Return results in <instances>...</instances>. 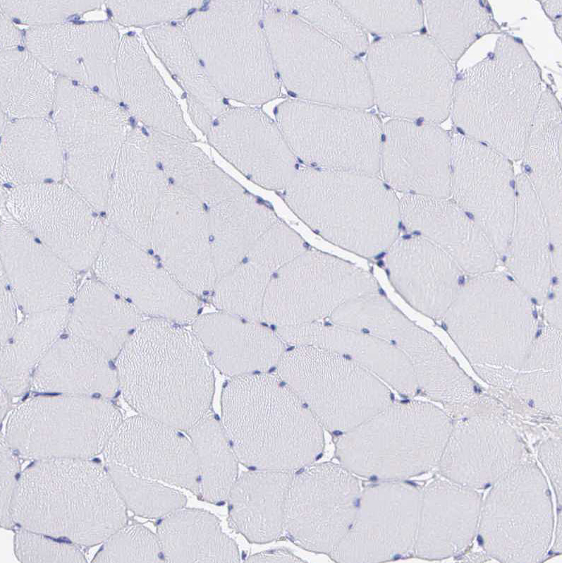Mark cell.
Returning a JSON list of instances; mask_svg holds the SVG:
<instances>
[{"instance_id":"11","label":"cell","mask_w":562,"mask_h":563,"mask_svg":"<svg viewBox=\"0 0 562 563\" xmlns=\"http://www.w3.org/2000/svg\"><path fill=\"white\" fill-rule=\"evenodd\" d=\"M277 375L300 397L322 427L346 432L393 402L387 385L335 351L311 345L285 351Z\"/></svg>"},{"instance_id":"55","label":"cell","mask_w":562,"mask_h":563,"mask_svg":"<svg viewBox=\"0 0 562 563\" xmlns=\"http://www.w3.org/2000/svg\"><path fill=\"white\" fill-rule=\"evenodd\" d=\"M1 526L8 528L13 523L10 506L19 477V462L13 449L4 437L1 438Z\"/></svg>"},{"instance_id":"50","label":"cell","mask_w":562,"mask_h":563,"mask_svg":"<svg viewBox=\"0 0 562 563\" xmlns=\"http://www.w3.org/2000/svg\"><path fill=\"white\" fill-rule=\"evenodd\" d=\"M127 507L147 519L164 518L185 507L181 492L164 483L120 473H109Z\"/></svg>"},{"instance_id":"61","label":"cell","mask_w":562,"mask_h":563,"mask_svg":"<svg viewBox=\"0 0 562 563\" xmlns=\"http://www.w3.org/2000/svg\"><path fill=\"white\" fill-rule=\"evenodd\" d=\"M8 394L1 388V420L3 416L6 414L8 407Z\"/></svg>"},{"instance_id":"30","label":"cell","mask_w":562,"mask_h":563,"mask_svg":"<svg viewBox=\"0 0 562 563\" xmlns=\"http://www.w3.org/2000/svg\"><path fill=\"white\" fill-rule=\"evenodd\" d=\"M120 99L147 128L195 142L173 93L135 35L121 39L117 63Z\"/></svg>"},{"instance_id":"28","label":"cell","mask_w":562,"mask_h":563,"mask_svg":"<svg viewBox=\"0 0 562 563\" xmlns=\"http://www.w3.org/2000/svg\"><path fill=\"white\" fill-rule=\"evenodd\" d=\"M513 279L539 304L561 289L544 211L524 174L516 177L514 223L504 255Z\"/></svg>"},{"instance_id":"34","label":"cell","mask_w":562,"mask_h":563,"mask_svg":"<svg viewBox=\"0 0 562 563\" xmlns=\"http://www.w3.org/2000/svg\"><path fill=\"white\" fill-rule=\"evenodd\" d=\"M0 164L1 181L12 187L59 182L64 160L54 123L45 118L5 119L1 122Z\"/></svg>"},{"instance_id":"1","label":"cell","mask_w":562,"mask_h":563,"mask_svg":"<svg viewBox=\"0 0 562 563\" xmlns=\"http://www.w3.org/2000/svg\"><path fill=\"white\" fill-rule=\"evenodd\" d=\"M193 331L172 321L142 320L117 356L119 387L140 415L188 430L209 412L214 378Z\"/></svg>"},{"instance_id":"32","label":"cell","mask_w":562,"mask_h":563,"mask_svg":"<svg viewBox=\"0 0 562 563\" xmlns=\"http://www.w3.org/2000/svg\"><path fill=\"white\" fill-rule=\"evenodd\" d=\"M375 335L394 344L407 356L413 367L419 389L428 395L458 400L475 392L472 380L439 341L394 305L384 315Z\"/></svg>"},{"instance_id":"52","label":"cell","mask_w":562,"mask_h":563,"mask_svg":"<svg viewBox=\"0 0 562 563\" xmlns=\"http://www.w3.org/2000/svg\"><path fill=\"white\" fill-rule=\"evenodd\" d=\"M117 23L135 27H153L183 20L201 1H107Z\"/></svg>"},{"instance_id":"23","label":"cell","mask_w":562,"mask_h":563,"mask_svg":"<svg viewBox=\"0 0 562 563\" xmlns=\"http://www.w3.org/2000/svg\"><path fill=\"white\" fill-rule=\"evenodd\" d=\"M380 174L403 194L449 198L451 135L436 124L389 120L382 129Z\"/></svg>"},{"instance_id":"59","label":"cell","mask_w":562,"mask_h":563,"mask_svg":"<svg viewBox=\"0 0 562 563\" xmlns=\"http://www.w3.org/2000/svg\"><path fill=\"white\" fill-rule=\"evenodd\" d=\"M11 20L1 13V51L17 49L21 44L23 36Z\"/></svg>"},{"instance_id":"6","label":"cell","mask_w":562,"mask_h":563,"mask_svg":"<svg viewBox=\"0 0 562 563\" xmlns=\"http://www.w3.org/2000/svg\"><path fill=\"white\" fill-rule=\"evenodd\" d=\"M442 319L478 374L499 387L511 386L538 334L531 298L495 270L464 281Z\"/></svg>"},{"instance_id":"24","label":"cell","mask_w":562,"mask_h":563,"mask_svg":"<svg viewBox=\"0 0 562 563\" xmlns=\"http://www.w3.org/2000/svg\"><path fill=\"white\" fill-rule=\"evenodd\" d=\"M1 270L28 314L67 305L76 271L22 226L1 202Z\"/></svg>"},{"instance_id":"37","label":"cell","mask_w":562,"mask_h":563,"mask_svg":"<svg viewBox=\"0 0 562 563\" xmlns=\"http://www.w3.org/2000/svg\"><path fill=\"white\" fill-rule=\"evenodd\" d=\"M142 321L134 305L99 280L89 279L76 293L66 328L114 359Z\"/></svg>"},{"instance_id":"18","label":"cell","mask_w":562,"mask_h":563,"mask_svg":"<svg viewBox=\"0 0 562 563\" xmlns=\"http://www.w3.org/2000/svg\"><path fill=\"white\" fill-rule=\"evenodd\" d=\"M147 248L109 226L93 264L98 279L140 313L174 322L193 321L200 302Z\"/></svg>"},{"instance_id":"5","label":"cell","mask_w":562,"mask_h":563,"mask_svg":"<svg viewBox=\"0 0 562 563\" xmlns=\"http://www.w3.org/2000/svg\"><path fill=\"white\" fill-rule=\"evenodd\" d=\"M379 176L304 166L285 188L290 208L315 233L374 257L399 238V199Z\"/></svg>"},{"instance_id":"12","label":"cell","mask_w":562,"mask_h":563,"mask_svg":"<svg viewBox=\"0 0 562 563\" xmlns=\"http://www.w3.org/2000/svg\"><path fill=\"white\" fill-rule=\"evenodd\" d=\"M276 122L305 166L379 176L383 125L366 109L305 102L280 103Z\"/></svg>"},{"instance_id":"26","label":"cell","mask_w":562,"mask_h":563,"mask_svg":"<svg viewBox=\"0 0 562 563\" xmlns=\"http://www.w3.org/2000/svg\"><path fill=\"white\" fill-rule=\"evenodd\" d=\"M385 264L398 293L434 319L444 317L464 282V272L450 256L415 234L398 238L387 250Z\"/></svg>"},{"instance_id":"39","label":"cell","mask_w":562,"mask_h":563,"mask_svg":"<svg viewBox=\"0 0 562 563\" xmlns=\"http://www.w3.org/2000/svg\"><path fill=\"white\" fill-rule=\"evenodd\" d=\"M157 159L169 183L208 207L244 192L194 142L149 128Z\"/></svg>"},{"instance_id":"20","label":"cell","mask_w":562,"mask_h":563,"mask_svg":"<svg viewBox=\"0 0 562 563\" xmlns=\"http://www.w3.org/2000/svg\"><path fill=\"white\" fill-rule=\"evenodd\" d=\"M205 205L169 183L149 233V248L178 282L195 296L212 292L217 282Z\"/></svg>"},{"instance_id":"21","label":"cell","mask_w":562,"mask_h":563,"mask_svg":"<svg viewBox=\"0 0 562 563\" xmlns=\"http://www.w3.org/2000/svg\"><path fill=\"white\" fill-rule=\"evenodd\" d=\"M109 473L188 489L200 497V472L190 440L179 430L140 415L123 420L104 450Z\"/></svg>"},{"instance_id":"19","label":"cell","mask_w":562,"mask_h":563,"mask_svg":"<svg viewBox=\"0 0 562 563\" xmlns=\"http://www.w3.org/2000/svg\"><path fill=\"white\" fill-rule=\"evenodd\" d=\"M27 50L54 74L121 101L117 63L121 40L109 22L32 26Z\"/></svg>"},{"instance_id":"38","label":"cell","mask_w":562,"mask_h":563,"mask_svg":"<svg viewBox=\"0 0 562 563\" xmlns=\"http://www.w3.org/2000/svg\"><path fill=\"white\" fill-rule=\"evenodd\" d=\"M210 241L217 280L240 263L258 238L280 219L245 193L208 208Z\"/></svg>"},{"instance_id":"22","label":"cell","mask_w":562,"mask_h":563,"mask_svg":"<svg viewBox=\"0 0 562 563\" xmlns=\"http://www.w3.org/2000/svg\"><path fill=\"white\" fill-rule=\"evenodd\" d=\"M209 144L249 180L284 190L298 167L277 123L257 107H228L214 118Z\"/></svg>"},{"instance_id":"47","label":"cell","mask_w":562,"mask_h":563,"mask_svg":"<svg viewBox=\"0 0 562 563\" xmlns=\"http://www.w3.org/2000/svg\"><path fill=\"white\" fill-rule=\"evenodd\" d=\"M274 272L245 258L219 278L212 293L214 305L221 312L245 319H262L267 287Z\"/></svg>"},{"instance_id":"62","label":"cell","mask_w":562,"mask_h":563,"mask_svg":"<svg viewBox=\"0 0 562 563\" xmlns=\"http://www.w3.org/2000/svg\"><path fill=\"white\" fill-rule=\"evenodd\" d=\"M477 540H478L479 545H482L483 544V539L482 538L481 535H478Z\"/></svg>"},{"instance_id":"17","label":"cell","mask_w":562,"mask_h":563,"mask_svg":"<svg viewBox=\"0 0 562 563\" xmlns=\"http://www.w3.org/2000/svg\"><path fill=\"white\" fill-rule=\"evenodd\" d=\"M303 468L288 488L284 530L303 548L331 554L355 517L359 481L343 466L333 463Z\"/></svg>"},{"instance_id":"48","label":"cell","mask_w":562,"mask_h":563,"mask_svg":"<svg viewBox=\"0 0 562 563\" xmlns=\"http://www.w3.org/2000/svg\"><path fill=\"white\" fill-rule=\"evenodd\" d=\"M274 8L297 16L309 25L359 55L367 51L366 32L337 3L331 1H267Z\"/></svg>"},{"instance_id":"14","label":"cell","mask_w":562,"mask_h":563,"mask_svg":"<svg viewBox=\"0 0 562 563\" xmlns=\"http://www.w3.org/2000/svg\"><path fill=\"white\" fill-rule=\"evenodd\" d=\"M378 291L367 271L339 258L307 249L271 276L262 319L274 331L320 322L348 301Z\"/></svg>"},{"instance_id":"53","label":"cell","mask_w":562,"mask_h":563,"mask_svg":"<svg viewBox=\"0 0 562 563\" xmlns=\"http://www.w3.org/2000/svg\"><path fill=\"white\" fill-rule=\"evenodd\" d=\"M102 1H0L1 13L10 20L40 26L97 9Z\"/></svg>"},{"instance_id":"35","label":"cell","mask_w":562,"mask_h":563,"mask_svg":"<svg viewBox=\"0 0 562 563\" xmlns=\"http://www.w3.org/2000/svg\"><path fill=\"white\" fill-rule=\"evenodd\" d=\"M290 471L257 470L237 478L227 497L228 523L248 541L276 540L284 530Z\"/></svg>"},{"instance_id":"57","label":"cell","mask_w":562,"mask_h":563,"mask_svg":"<svg viewBox=\"0 0 562 563\" xmlns=\"http://www.w3.org/2000/svg\"><path fill=\"white\" fill-rule=\"evenodd\" d=\"M188 114L194 124L206 135L214 119L207 109L195 99L186 96Z\"/></svg>"},{"instance_id":"8","label":"cell","mask_w":562,"mask_h":563,"mask_svg":"<svg viewBox=\"0 0 562 563\" xmlns=\"http://www.w3.org/2000/svg\"><path fill=\"white\" fill-rule=\"evenodd\" d=\"M263 25L282 85L297 99L367 109L374 106L365 63L297 16L264 1Z\"/></svg>"},{"instance_id":"51","label":"cell","mask_w":562,"mask_h":563,"mask_svg":"<svg viewBox=\"0 0 562 563\" xmlns=\"http://www.w3.org/2000/svg\"><path fill=\"white\" fill-rule=\"evenodd\" d=\"M164 562L157 535L145 526L126 524L106 541L92 562Z\"/></svg>"},{"instance_id":"41","label":"cell","mask_w":562,"mask_h":563,"mask_svg":"<svg viewBox=\"0 0 562 563\" xmlns=\"http://www.w3.org/2000/svg\"><path fill=\"white\" fill-rule=\"evenodd\" d=\"M67 305L28 314L1 345V388L8 395L23 394L33 373L66 328Z\"/></svg>"},{"instance_id":"27","label":"cell","mask_w":562,"mask_h":563,"mask_svg":"<svg viewBox=\"0 0 562 563\" xmlns=\"http://www.w3.org/2000/svg\"><path fill=\"white\" fill-rule=\"evenodd\" d=\"M401 222L438 246L470 276L495 270L499 255L472 219L450 198L403 194Z\"/></svg>"},{"instance_id":"2","label":"cell","mask_w":562,"mask_h":563,"mask_svg":"<svg viewBox=\"0 0 562 563\" xmlns=\"http://www.w3.org/2000/svg\"><path fill=\"white\" fill-rule=\"evenodd\" d=\"M127 506L106 467L89 459H37L20 473L12 523L30 531L93 546L127 523Z\"/></svg>"},{"instance_id":"16","label":"cell","mask_w":562,"mask_h":563,"mask_svg":"<svg viewBox=\"0 0 562 563\" xmlns=\"http://www.w3.org/2000/svg\"><path fill=\"white\" fill-rule=\"evenodd\" d=\"M449 198L504 256L516 207V178L510 159L463 134L451 136Z\"/></svg>"},{"instance_id":"42","label":"cell","mask_w":562,"mask_h":563,"mask_svg":"<svg viewBox=\"0 0 562 563\" xmlns=\"http://www.w3.org/2000/svg\"><path fill=\"white\" fill-rule=\"evenodd\" d=\"M1 109L11 119L45 118L53 110L57 77L27 49L1 51Z\"/></svg>"},{"instance_id":"25","label":"cell","mask_w":562,"mask_h":563,"mask_svg":"<svg viewBox=\"0 0 562 563\" xmlns=\"http://www.w3.org/2000/svg\"><path fill=\"white\" fill-rule=\"evenodd\" d=\"M169 185L155 156L149 128H130L109 188L105 210L111 226L149 248L152 223Z\"/></svg>"},{"instance_id":"44","label":"cell","mask_w":562,"mask_h":563,"mask_svg":"<svg viewBox=\"0 0 562 563\" xmlns=\"http://www.w3.org/2000/svg\"><path fill=\"white\" fill-rule=\"evenodd\" d=\"M186 432L197 456L200 497L214 504L225 501L238 478V460L221 423L209 412Z\"/></svg>"},{"instance_id":"7","label":"cell","mask_w":562,"mask_h":563,"mask_svg":"<svg viewBox=\"0 0 562 563\" xmlns=\"http://www.w3.org/2000/svg\"><path fill=\"white\" fill-rule=\"evenodd\" d=\"M264 9L262 1H210L181 23L219 92L252 107L277 98L282 86L264 29Z\"/></svg>"},{"instance_id":"60","label":"cell","mask_w":562,"mask_h":563,"mask_svg":"<svg viewBox=\"0 0 562 563\" xmlns=\"http://www.w3.org/2000/svg\"><path fill=\"white\" fill-rule=\"evenodd\" d=\"M247 562H300L301 560L291 552L282 550H270L259 552L249 556Z\"/></svg>"},{"instance_id":"54","label":"cell","mask_w":562,"mask_h":563,"mask_svg":"<svg viewBox=\"0 0 562 563\" xmlns=\"http://www.w3.org/2000/svg\"><path fill=\"white\" fill-rule=\"evenodd\" d=\"M20 528L14 538V552L21 562H85L75 544Z\"/></svg>"},{"instance_id":"43","label":"cell","mask_w":562,"mask_h":563,"mask_svg":"<svg viewBox=\"0 0 562 563\" xmlns=\"http://www.w3.org/2000/svg\"><path fill=\"white\" fill-rule=\"evenodd\" d=\"M145 37L176 83L216 118L229 107L213 85L181 25L167 23L146 28Z\"/></svg>"},{"instance_id":"31","label":"cell","mask_w":562,"mask_h":563,"mask_svg":"<svg viewBox=\"0 0 562 563\" xmlns=\"http://www.w3.org/2000/svg\"><path fill=\"white\" fill-rule=\"evenodd\" d=\"M292 346L311 345L342 354L360 364L398 393L413 396L418 389L413 367L394 344L372 334L333 323L306 324L276 332Z\"/></svg>"},{"instance_id":"45","label":"cell","mask_w":562,"mask_h":563,"mask_svg":"<svg viewBox=\"0 0 562 563\" xmlns=\"http://www.w3.org/2000/svg\"><path fill=\"white\" fill-rule=\"evenodd\" d=\"M430 37L450 60L494 28L487 8L479 1H424Z\"/></svg>"},{"instance_id":"9","label":"cell","mask_w":562,"mask_h":563,"mask_svg":"<svg viewBox=\"0 0 562 563\" xmlns=\"http://www.w3.org/2000/svg\"><path fill=\"white\" fill-rule=\"evenodd\" d=\"M54 124L68 184L99 211L105 210L121 147L130 131L126 111L75 81L58 77Z\"/></svg>"},{"instance_id":"3","label":"cell","mask_w":562,"mask_h":563,"mask_svg":"<svg viewBox=\"0 0 562 563\" xmlns=\"http://www.w3.org/2000/svg\"><path fill=\"white\" fill-rule=\"evenodd\" d=\"M221 424L238 460L257 470L301 469L324 447L322 425L277 374L228 382L222 393Z\"/></svg>"},{"instance_id":"40","label":"cell","mask_w":562,"mask_h":563,"mask_svg":"<svg viewBox=\"0 0 562 563\" xmlns=\"http://www.w3.org/2000/svg\"><path fill=\"white\" fill-rule=\"evenodd\" d=\"M157 535L164 562H239L236 543L210 512L181 508L164 517Z\"/></svg>"},{"instance_id":"29","label":"cell","mask_w":562,"mask_h":563,"mask_svg":"<svg viewBox=\"0 0 562 563\" xmlns=\"http://www.w3.org/2000/svg\"><path fill=\"white\" fill-rule=\"evenodd\" d=\"M193 332L209 361L233 377L265 373L277 365L286 351L274 330L224 312L199 317Z\"/></svg>"},{"instance_id":"4","label":"cell","mask_w":562,"mask_h":563,"mask_svg":"<svg viewBox=\"0 0 562 563\" xmlns=\"http://www.w3.org/2000/svg\"><path fill=\"white\" fill-rule=\"evenodd\" d=\"M543 91L527 50L504 36L492 53L456 79L451 112L465 135L518 160Z\"/></svg>"},{"instance_id":"58","label":"cell","mask_w":562,"mask_h":563,"mask_svg":"<svg viewBox=\"0 0 562 563\" xmlns=\"http://www.w3.org/2000/svg\"><path fill=\"white\" fill-rule=\"evenodd\" d=\"M561 291L553 293L542 304L548 325L561 331Z\"/></svg>"},{"instance_id":"36","label":"cell","mask_w":562,"mask_h":563,"mask_svg":"<svg viewBox=\"0 0 562 563\" xmlns=\"http://www.w3.org/2000/svg\"><path fill=\"white\" fill-rule=\"evenodd\" d=\"M397 488L389 482L361 491L354 521L331 552L338 562H379L399 554Z\"/></svg>"},{"instance_id":"33","label":"cell","mask_w":562,"mask_h":563,"mask_svg":"<svg viewBox=\"0 0 562 563\" xmlns=\"http://www.w3.org/2000/svg\"><path fill=\"white\" fill-rule=\"evenodd\" d=\"M97 346L71 334L59 337L36 367L35 390L106 398L119 387L116 365Z\"/></svg>"},{"instance_id":"49","label":"cell","mask_w":562,"mask_h":563,"mask_svg":"<svg viewBox=\"0 0 562 563\" xmlns=\"http://www.w3.org/2000/svg\"><path fill=\"white\" fill-rule=\"evenodd\" d=\"M365 32L394 37L414 34L424 23L417 1H336Z\"/></svg>"},{"instance_id":"10","label":"cell","mask_w":562,"mask_h":563,"mask_svg":"<svg viewBox=\"0 0 562 563\" xmlns=\"http://www.w3.org/2000/svg\"><path fill=\"white\" fill-rule=\"evenodd\" d=\"M365 62L374 105L391 119L436 124L451 114L456 76L430 36L382 37Z\"/></svg>"},{"instance_id":"46","label":"cell","mask_w":562,"mask_h":563,"mask_svg":"<svg viewBox=\"0 0 562 563\" xmlns=\"http://www.w3.org/2000/svg\"><path fill=\"white\" fill-rule=\"evenodd\" d=\"M561 331L547 326L536 336L511 387L527 399L557 403L561 396Z\"/></svg>"},{"instance_id":"56","label":"cell","mask_w":562,"mask_h":563,"mask_svg":"<svg viewBox=\"0 0 562 563\" xmlns=\"http://www.w3.org/2000/svg\"><path fill=\"white\" fill-rule=\"evenodd\" d=\"M16 300L1 270V345L11 337L17 325Z\"/></svg>"},{"instance_id":"15","label":"cell","mask_w":562,"mask_h":563,"mask_svg":"<svg viewBox=\"0 0 562 563\" xmlns=\"http://www.w3.org/2000/svg\"><path fill=\"white\" fill-rule=\"evenodd\" d=\"M1 202L15 220L76 272L93 265L109 226L99 210L68 184L12 187L1 190Z\"/></svg>"},{"instance_id":"13","label":"cell","mask_w":562,"mask_h":563,"mask_svg":"<svg viewBox=\"0 0 562 563\" xmlns=\"http://www.w3.org/2000/svg\"><path fill=\"white\" fill-rule=\"evenodd\" d=\"M122 421L119 410L103 398L39 396L13 411L4 438L26 458L90 459L104 452Z\"/></svg>"}]
</instances>
